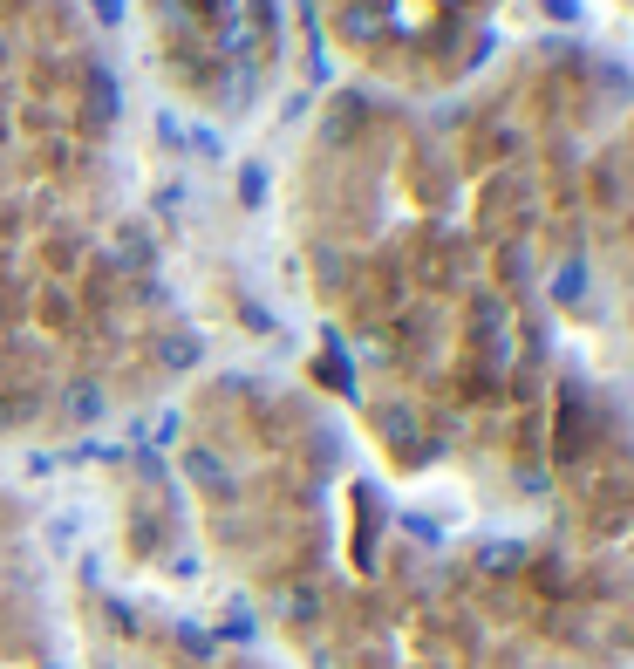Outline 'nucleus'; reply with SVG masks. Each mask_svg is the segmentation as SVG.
Returning <instances> with one entry per match:
<instances>
[{
    "label": "nucleus",
    "instance_id": "nucleus-1",
    "mask_svg": "<svg viewBox=\"0 0 634 669\" xmlns=\"http://www.w3.org/2000/svg\"><path fill=\"white\" fill-rule=\"evenodd\" d=\"M546 294H553L560 308H573V301L587 294V260H580V253H573V260H560V267L546 274Z\"/></svg>",
    "mask_w": 634,
    "mask_h": 669
},
{
    "label": "nucleus",
    "instance_id": "nucleus-2",
    "mask_svg": "<svg viewBox=\"0 0 634 669\" xmlns=\"http://www.w3.org/2000/svg\"><path fill=\"white\" fill-rule=\"evenodd\" d=\"M62 410H69L75 424H96V417L110 410V396H103V383H89V376H82V383H69V396H62Z\"/></svg>",
    "mask_w": 634,
    "mask_h": 669
},
{
    "label": "nucleus",
    "instance_id": "nucleus-3",
    "mask_svg": "<svg viewBox=\"0 0 634 669\" xmlns=\"http://www.w3.org/2000/svg\"><path fill=\"white\" fill-rule=\"evenodd\" d=\"M89 117H96V123H116V117H123V89H116L110 69H96V76H89Z\"/></svg>",
    "mask_w": 634,
    "mask_h": 669
},
{
    "label": "nucleus",
    "instance_id": "nucleus-4",
    "mask_svg": "<svg viewBox=\"0 0 634 669\" xmlns=\"http://www.w3.org/2000/svg\"><path fill=\"white\" fill-rule=\"evenodd\" d=\"M266 198H273V171L260 158H246L239 164V205H266Z\"/></svg>",
    "mask_w": 634,
    "mask_h": 669
},
{
    "label": "nucleus",
    "instance_id": "nucleus-5",
    "mask_svg": "<svg viewBox=\"0 0 634 669\" xmlns=\"http://www.w3.org/2000/svg\"><path fill=\"white\" fill-rule=\"evenodd\" d=\"M116 267H130V274H150V239H144V233H123V239H116Z\"/></svg>",
    "mask_w": 634,
    "mask_h": 669
},
{
    "label": "nucleus",
    "instance_id": "nucleus-6",
    "mask_svg": "<svg viewBox=\"0 0 634 669\" xmlns=\"http://www.w3.org/2000/svg\"><path fill=\"white\" fill-rule=\"evenodd\" d=\"M185 144L198 151V158H212V164L225 158V144H219V130H212V123H198V130H185Z\"/></svg>",
    "mask_w": 634,
    "mask_h": 669
},
{
    "label": "nucleus",
    "instance_id": "nucleus-7",
    "mask_svg": "<svg viewBox=\"0 0 634 669\" xmlns=\"http://www.w3.org/2000/svg\"><path fill=\"white\" fill-rule=\"evenodd\" d=\"M341 28H348V35H375V0H355V7L341 14Z\"/></svg>",
    "mask_w": 634,
    "mask_h": 669
},
{
    "label": "nucleus",
    "instance_id": "nucleus-8",
    "mask_svg": "<svg viewBox=\"0 0 634 669\" xmlns=\"http://www.w3.org/2000/svg\"><path fill=\"white\" fill-rule=\"evenodd\" d=\"M164 362H171V369H191V362H198V335H178V342H164Z\"/></svg>",
    "mask_w": 634,
    "mask_h": 669
},
{
    "label": "nucleus",
    "instance_id": "nucleus-9",
    "mask_svg": "<svg viewBox=\"0 0 634 669\" xmlns=\"http://www.w3.org/2000/svg\"><path fill=\"white\" fill-rule=\"evenodd\" d=\"M553 21H587V0H539Z\"/></svg>",
    "mask_w": 634,
    "mask_h": 669
},
{
    "label": "nucleus",
    "instance_id": "nucleus-10",
    "mask_svg": "<svg viewBox=\"0 0 634 669\" xmlns=\"http://www.w3.org/2000/svg\"><path fill=\"white\" fill-rule=\"evenodd\" d=\"M89 7H96V21H103V28H116V21H123V0H89Z\"/></svg>",
    "mask_w": 634,
    "mask_h": 669
}]
</instances>
